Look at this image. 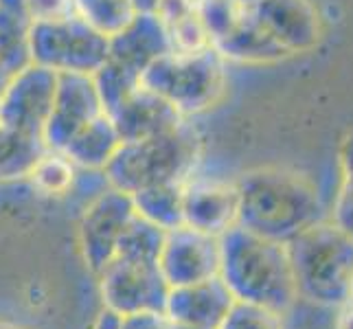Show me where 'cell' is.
<instances>
[{"label": "cell", "mask_w": 353, "mask_h": 329, "mask_svg": "<svg viewBox=\"0 0 353 329\" xmlns=\"http://www.w3.org/2000/svg\"><path fill=\"white\" fill-rule=\"evenodd\" d=\"M226 59L213 46L196 53L169 51L145 68L141 83L174 106L185 119L204 114L228 90Z\"/></svg>", "instance_id": "cell-5"}, {"label": "cell", "mask_w": 353, "mask_h": 329, "mask_svg": "<svg viewBox=\"0 0 353 329\" xmlns=\"http://www.w3.org/2000/svg\"><path fill=\"white\" fill-rule=\"evenodd\" d=\"M79 176V169L72 165V161L55 150H44L40 158L31 167V172L27 180H31V185L35 191L44 193V196H68L75 189V182Z\"/></svg>", "instance_id": "cell-22"}, {"label": "cell", "mask_w": 353, "mask_h": 329, "mask_svg": "<svg viewBox=\"0 0 353 329\" xmlns=\"http://www.w3.org/2000/svg\"><path fill=\"white\" fill-rule=\"evenodd\" d=\"M220 279L235 301L285 314L299 299L285 241L268 239L243 226L220 237Z\"/></svg>", "instance_id": "cell-1"}, {"label": "cell", "mask_w": 353, "mask_h": 329, "mask_svg": "<svg viewBox=\"0 0 353 329\" xmlns=\"http://www.w3.org/2000/svg\"><path fill=\"white\" fill-rule=\"evenodd\" d=\"M243 3H250V5H254V3H259V0H243Z\"/></svg>", "instance_id": "cell-35"}, {"label": "cell", "mask_w": 353, "mask_h": 329, "mask_svg": "<svg viewBox=\"0 0 353 329\" xmlns=\"http://www.w3.org/2000/svg\"><path fill=\"white\" fill-rule=\"evenodd\" d=\"M281 316L283 314L263 306L235 301L217 329H285Z\"/></svg>", "instance_id": "cell-26"}, {"label": "cell", "mask_w": 353, "mask_h": 329, "mask_svg": "<svg viewBox=\"0 0 353 329\" xmlns=\"http://www.w3.org/2000/svg\"><path fill=\"white\" fill-rule=\"evenodd\" d=\"M92 329H123V316H119V314L103 308L101 314L97 316Z\"/></svg>", "instance_id": "cell-29"}, {"label": "cell", "mask_w": 353, "mask_h": 329, "mask_svg": "<svg viewBox=\"0 0 353 329\" xmlns=\"http://www.w3.org/2000/svg\"><path fill=\"white\" fill-rule=\"evenodd\" d=\"M165 53H169V42L161 20L152 11H139L123 31L110 38L108 59L143 77L145 68Z\"/></svg>", "instance_id": "cell-17"}, {"label": "cell", "mask_w": 353, "mask_h": 329, "mask_svg": "<svg viewBox=\"0 0 353 329\" xmlns=\"http://www.w3.org/2000/svg\"><path fill=\"white\" fill-rule=\"evenodd\" d=\"M285 243L299 297L316 306L343 308L353 283V237L321 219Z\"/></svg>", "instance_id": "cell-4"}, {"label": "cell", "mask_w": 353, "mask_h": 329, "mask_svg": "<svg viewBox=\"0 0 353 329\" xmlns=\"http://www.w3.org/2000/svg\"><path fill=\"white\" fill-rule=\"evenodd\" d=\"M163 241H165V230L137 215L125 228L123 237H121L114 257L158 263V257H161V250H163Z\"/></svg>", "instance_id": "cell-24"}, {"label": "cell", "mask_w": 353, "mask_h": 329, "mask_svg": "<svg viewBox=\"0 0 353 329\" xmlns=\"http://www.w3.org/2000/svg\"><path fill=\"white\" fill-rule=\"evenodd\" d=\"M110 51V38L72 14L51 22H35L31 31V64L64 75H94Z\"/></svg>", "instance_id": "cell-7"}, {"label": "cell", "mask_w": 353, "mask_h": 329, "mask_svg": "<svg viewBox=\"0 0 353 329\" xmlns=\"http://www.w3.org/2000/svg\"><path fill=\"white\" fill-rule=\"evenodd\" d=\"M200 14L211 46L226 62L265 64L290 57L261 24L254 5L243 0H200Z\"/></svg>", "instance_id": "cell-6"}, {"label": "cell", "mask_w": 353, "mask_h": 329, "mask_svg": "<svg viewBox=\"0 0 353 329\" xmlns=\"http://www.w3.org/2000/svg\"><path fill=\"white\" fill-rule=\"evenodd\" d=\"M57 72L38 64L11 75L0 92V128L40 139L53 108Z\"/></svg>", "instance_id": "cell-10"}, {"label": "cell", "mask_w": 353, "mask_h": 329, "mask_svg": "<svg viewBox=\"0 0 353 329\" xmlns=\"http://www.w3.org/2000/svg\"><path fill=\"white\" fill-rule=\"evenodd\" d=\"M235 185L239 193L237 224L268 239L290 241L323 217L319 191L294 172L252 169Z\"/></svg>", "instance_id": "cell-2"}, {"label": "cell", "mask_w": 353, "mask_h": 329, "mask_svg": "<svg viewBox=\"0 0 353 329\" xmlns=\"http://www.w3.org/2000/svg\"><path fill=\"white\" fill-rule=\"evenodd\" d=\"M134 217L132 196L121 189L105 187L88 200L79 219V246L92 275L99 277L114 259L119 241Z\"/></svg>", "instance_id": "cell-9"}, {"label": "cell", "mask_w": 353, "mask_h": 329, "mask_svg": "<svg viewBox=\"0 0 353 329\" xmlns=\"http://www.w3.org/2000/svg\"><path fill=\"white\" fill-rule=\"evenodd\" d=\"M182 187L185 185H154L130 193L134 211L150 224L167 230H174L185 224L182 213Z\"/></svg>", "instance_id": "cell-21"}, {"label": "cell", "mask_w": 353, "mask_h": 329, "mask_svg": "<svg viewBox=\"0 0 353 329\" xmlns=\"http://www.w3.org/2000/svg\"><path fill=\"white\" fill-rule=\"evenodd\" d=\"M152 14L163 24L169 51L196 53L211 46L200 14V0H158Z\"/></svg>", "instance_id": "cell-18"}, {"label": "cell", "mask_w": 353, "mask_h": 329, "mask_svg": "<svg viewBox=\"0 0 353 329\" xmlns=\"http://www.w3.org/2000/svg\"><path fill=\"white\" fill-rule=\"evenodd\" d=\"M9 77H11V75L3 68V64H0V92H3V88H5V83L9 81Z\"/></svg>", "instance_id": "cell-32"}, {"label": "cell", "mask_w": 353, "mask_h": 329, "mask_svg": "<svg viewBox=\"0 0 353 329\" xmlns=\"http://www.w3.org/2000/svg\"><path fill=\"white\" fill-rule=\"evenodd\" d=\"M123 329H189L174 323L165 312H145L123 316Z\"/></svg>", "instance_id": "cell-28"}, {"label": "cell", "mask_w": 353, "mask_h": 329, "mask_svg": "<svg viewBox=\"0 0 353 329\" xmlns=\"http://www.w3.org/2000/svg\"><path fill=\"white\" fill-rule=\"evenodd\" d=\"M121 139L117 134V128L108 112L99 114L86 128H81L70 143L64 148L62 154H66L72 165L77 169H88V172H103L105 165L119 150Z\"/></svg>", "instance_id": "cell-20"}, {"label": "cell", "mask_w": 353, "mask_h": 329, "mask_svg": "<svg viewBox=\"0 0 353 329\" xmlns=\"http://www.w3.org/2000/svg\"><path fill=\"white\" fill-rule=\"evenodd\" d=\"M202 161V137L191 119L150 139L121 143L103 174L110 187L134 193L154 185H185Z\"/></svg>", "instance_id": "cell-3"}, {"label": "cell", "mask_w": 353, "mask_h": 329, "mask_svg": "<svg viewBox=\"0 0 353 329\" xmlns=\"http://www.w3.org/2000/svg\"><path fill=\"white\" fill-rule=\"evenodd\" d=\"M75 11L108 38L123 31L139 14L134 0H75Z\"/></svg>", "instance_id": "cell-23"}, {"label": "cell", "mask_w": 353, "mask_h": 329, "mask_svg": "<svg viewBox=\"0 0 353 329\" xmlns=\"http://www.w3.org/2000/svg\"><path fill=\"white\" fill-rule=\"evenodd\" d=\"M233 303V295L217 275L206 281L172 288L165 303V314L174 323L189 329H217Z\"/></svg>", "instance_id": "cell-14"}, {"label": "cell", "mask_w": 353, "mask_h": 329, "mask_svg": "<svg viewBox=\"0 0 353 329\" xmlns=\"http://www.w3.org/2000/svg\"><path fill=\"white\" fill-rule=\"evenodd\" d=\"M103 112L105 110L92 75H79V72L57 75L53 108L42 132L44 148L64 152L70 139Z\"/></svg>", "instance_id": "cell-11"}, {"label": "cell", "mask_w": 353, "mask_h": 329, "mask_svg": "<svg viewBox=\"0 0 353 329\" xmlns=\"http://www.w3.org/2000/svg\"><path fill=\"white\" fill-rule=\"evenodd\" d=\"M31 31L27 0H0V64L9 75L31 64Z\"/></svg>", "instance_id": "cell-19"}, {"label": "cell", "mask_w": 353, "mask_h": 329, "mask_svg": "<svg viewBox=\"0 0 353 329\" xmlns=\"http://www.w3.org/2000/svg\"><path fill=\"white\" fill-rule=\"evenodd\" d=\"M108 114L112 119L121 143L156 137V134L172 130L185 121V117L174 106H169L163 97L145 88L143 83Z\"/></svg>", "instance_id": "cell-16"}, {"label": "cell", "mask_w": 353, "mask_h": 329, "mask_svg": "<svg viewBox=\"0 0 353 329\" xmlns=\"http://www.w3.org/2000/svg\"><path fill=\"white\" fill-rule=\"evenodd\" d=\"M340 167H343V182L334 204V224L353 237V134H349L343 143Z\"/></svg>", "instance_id": "cell-25"}, {"label": "cell", "mask_w": 353, "mask_h": 329, "mask_svg": "<svg viewBox=\"0 0 353 329\" xmlns=\"http://www.w3.org/2000/svg\"><path fill=\"white\" fill-rule=\"evenodd\" d=\"M182 213L187 226L222 237L228 228L237 226L239 219L235 180L204 178L196 172L182 187Z\"/></svg>", "instance_id": "cell-13"}, {"label": "cell", "mask_w": 353, "mask_h": 329, "mask_svg": "<svg viewBox=\"0 0 353 329\" xmlns=\"http://www.w3.org/2000/svg\"><path fill=\"white\" fill-rule=\"evenodd\" d=\"M336 329H353V306H349V303H345V306L340 308Z\"/></svg>", "instance_id": "cell-30"}, {"label": "cell", "mask_w": 353, "mask_h": 329, "mask_svg": "<svg viewBox=\"0 0 353 329\" xmlns=\"http://www.w3.org/2000/svg\"><path fill=\"white\" fill-rule=\"evenodd\" d=\"M0 329H24V327H18V325H11V323H0Z\"/></svg>", "instance_id": "cell-33"}, {"label": "cell", "mask_w": 353, "mask_h": 329, "mask_svg": "<svg viewBox=\"0 0 353 329\" xmlns=\"http://www.w3.org/2000/svg\"><path fill=\"white\" fill-rule=\"evenodd\" d=\"M105 310L119 316L165 312L169 283L156 261H134L114 257L99 275Z\"/></svg>", "instance_id": "cell-8"}, {"label": "cell", "mask_w": 353, "mask_h": 329, "mask_svg": "<svg viewBox=\"0 0 353 329\" xmlns=\"http://www.w3.org/2000/svg\"><path fill=\"white\" fill-rule=\"evenodd\" d=\"M158 268L169 288L213 279L220 275V237L187 224L167 230Z\"/></svg>", "instance_id": "cell-12"}, {"label": "cell", "mask_w": 353, "mask_h": 329, "mask_svg": "<svg viewBox=\"0 0 353 329\" xmlns=\"http://www.w3.org/2000/svg\"><path fill=\"white\" fill-rule=\"evenodd\" d=\"M158 0H134V5H137L139 11H154Z\"/></svg>", "instance_id": "cell-31"}, {"label": "cell", "mask_w": 353, "mask_h": 329, "mask_svg": "<svg viewBox=\"0 0 353 329\" xmlns=\"http://www.w3.org/2000/svg\"><path fill=\"white\" fill-rule=\"evenodd\" d=\"M254 11L290 55L312 51L321 40V20L310 0H259Z\"/></svg>", "instance_id": "cell-15"}, {"label": "cell", "mask_w": 353, "mask_h": 329, "mask_svg": "<svg viewBox=\"0 0 353 329\" xmlns=\"http://www.w3.org/2000/svg\"><path fill=\"white\" fill-rule=\"evenodd\" d=\"M27 9L35 22H51L59 18H68L75 11V0H27Z\"/></svg>", "instance_id": "cell-27"}, {"label": "cell", "mask_w": 353, "mask_h": 329, "mask_svg": "<svg viewBox=\"0 0 353 329\" xmlns=\"http://www.w3.org/2000/svg\"><path fill=\"white\" fill-rule=\"evenodd\" d=\"M347 303H349V306H353V283H351V295H349V301Z\"/></svg>", "instance_id": "cell-34"}]
</instances>
